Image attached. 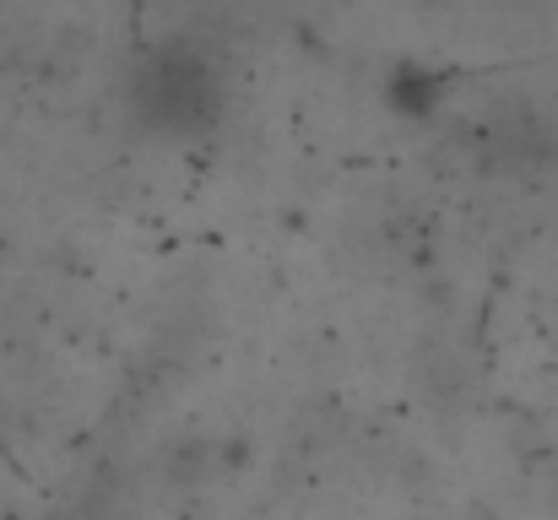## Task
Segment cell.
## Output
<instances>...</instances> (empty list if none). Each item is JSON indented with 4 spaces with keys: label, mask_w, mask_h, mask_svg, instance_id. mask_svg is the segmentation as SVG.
<instances>
[{
    "label": "cell",
    "mask_w": 558,
    "mask_h": 520,
    "mask_svg": "<svg viewBox=\"0 0 558 520\" xmlns=\"http://www.w3.org/2000/svg\"><path fill=\"white\" fill-rule=\"evenodd\" d=\"M131 104H136V120H147L158 136H201L217 120L222 93L206 55H195L185 44H163L136 65Z\"/></svg>",
    "instance_id": "6da1fadb"
}]
</instances>
